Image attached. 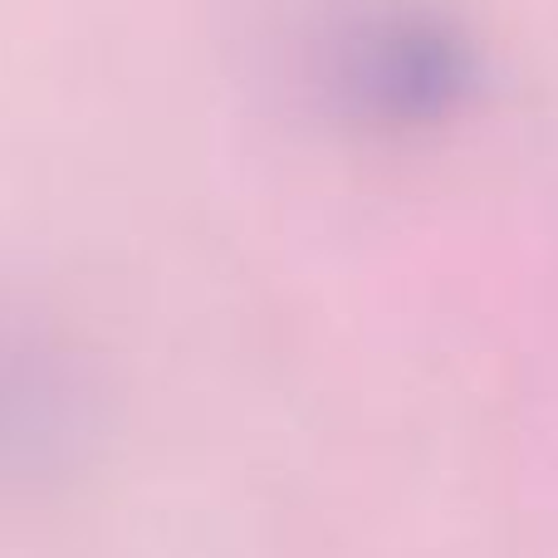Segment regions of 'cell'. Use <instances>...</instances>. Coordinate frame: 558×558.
Masks as SVG:
<instances>
[{
    "label": "cell",
    "mask_w": 558,
    "mask_h": 558,
    "mask_svg": "<svg viewBox=\"0 0 558 558\" xmlns=\"http://www.w3.org/2000/svg\"><path fill=\"white\" fill-rule=\"evenodd\" d=\"M471 49L426 10L363 15L333 45V88L373 123H436L471 88Z\"/></svg>",
    "instance_id": "1"
}]
</instances>
